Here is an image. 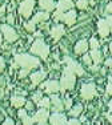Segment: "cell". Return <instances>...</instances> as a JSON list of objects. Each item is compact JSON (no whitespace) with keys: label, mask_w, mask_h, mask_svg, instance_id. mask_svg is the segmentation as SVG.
Masks as SVG:
<instances>
[{"label":"cell","mask_w":112,"mask_h":125,"mask_svg":"<svg viewBox=\"0 0 112 125\" xmlns=\"http://www.w3.org/2000/svg\"><path fill=\"white\" fill-rule=\"evenodd\" d=\"M98 31H99V35L101 37H107L111 32V28H110V24L105 19H100L98 21Z\"/></svg>","instance_id":"obj_10"},{"label":"cell","mask_w":112,"mask_h":125,"mask_svg":"<svg viewBox=\"0 0 112 125\" xmlns=\"http://www.w3.org/2000/svg\"><path fill=\"white\" fill-rule=\"evenodd\" d=\"M42 88H44L45 93L52 94V93H56V92L60 91V83L56 81V80H49V81L42 84Z\"/></svg>","instance_id":"obj_8"},{"label":"cell","mask_w":112,"mask_h":125,"mask_svg":"<svg viewBox=\"0 0 112 125\" xmlns=\"http://www.w3.org/2000/svg\"><path fill=\"white\" fill-rule=\"evenodd\" d=\"M49 19V13L48 12H37L32 17V23L37 24V23H42V21H47Z\"/></svg>","instance_id":"obj_21"},{"label":"cell","mask_w":112,"mask_h":125,"mask_svg":"<svg viewBox=\"0 0 112 125\" xmlns=\"http://www.w3.org/2000/svg\"><path fill=\"white\" fill-rule=\"evenodd\" d=\"M83 61H84V64H85V65H88V67H92V59H91V56H90V55H84Z\"/></svg>","instance_id":"obj_29"},{"label":"cell","mask_w":112,"mask_h":125,"mask_svg":"<svg viewBox=\"0 0 112 125\" xmlns=\"http://www.w3.org/2000/svg\"><path fill=\"white\" fill-rule=\"evenodd\" d=\"M105 11H107L108 13H112V3H110V4L107 5V8H105Z\"/></svg>","instance_id":"obj_39"},{"label":"cell","mask_w":112,"mask_h":125,"mask_svg":"<svg viewBox=\"0 0 112 125\" xmlns=\"http://www.w3.org/2000/svg\"><path fill=\"white\" fill-rule=\"evenodd\" d=\"M88 49V43L87 40H80L76 43L75 45V53H78V55H83L85 53V51Z\"/></svg>","instance_id":"obj_20"},{"label":"cell","mask_w":112,"mask_h":125,"mask_svg":"<svg viewBox=\"0 0 112 125\" xmlns=\"http://www.w3.org/2000/svg\"><path fill=\"white\" fill-rule=\"evenodd\" d=\"M40 65L39 59L34 57L31 55H27V53H20V55L15 56V64L13 67H22L23 69H34V68H37Z\"/></svg>","instance_id":"obj_1"},{"label":"cell","mask_w":112,"mask_h":125,"mask_svg":"<svg viewBox=\"0 0 112 125\" xmlns=\"http://www.w3.org/2000/svg\"><path fill=\"white\" fill-rule=\"evenodd\" d=\"M80 96L84 100H92L96 96V87L93 83H87L83 84V87L80 89Z\"/></svg>","instance_id":"obj_4"},{"label":"cell","mask_w":112,"mask_h":125,"mask_svg":"<svg viewBox=\"0 0 112 125\" xmlns=\"http://www.w3.org/2000/svg\"><path fill=\"white\" fill-rule=\"evenodd\" d=\"M37 125H47L45 123H43V124H37Z\"/></svg>","instance_id":"obj_47"},{"label":"cell","mask_w":112,"mask_h":125,"mask_svg":"<svg viewBox=\"0 0 112 125\" xmlns=\"http://www.w3.org/2000/svg\"><path fill=\"white\" fill-rule=\"evenodd\" d=\"M107 118L112 124V103H110V111H108V113H107Z\"/></svg>","instance_id":"obj_33"},{"label":"cell","mask_w":112,"mask_h":125,"mask_svg":"<svg viewBox=\"0 0 112 125\" xmlns=\"http://www.w3.org/2000/svg\"><path fill=\"white\" fill-rule=\"evenodd\" d=\"M105 65L112 68V59H107V60H105Z\"/></svg>","instance_id":"obj_40"},{"label":"cell","mask_w":112,"mask_h":125,"mask_svg":"<svg viewBox=\"0 0 112 125\" xmlns=\"http://www.w3.org/2000/svg\"><path fill=\"white\" fill-rule=\"evenodd\" d=\"M107 21H108V24H110V28H111V32H112V16L107 17Z\"/></svg>","instance_id":"obj_41"},{"label":"cell","mask_w":112,"mask_h":125,"mask_svg":"<svg viewBox=\"0 0 112 125\" xmlns=\"http://www.w3.org/2000/svg\"><path fill=\"white\" fill-rule=\"evenodd\" d=\"M76 83V75L73 73V71H71L68 67L64 68L63 75H61L60 79V91H68V89H73Z\"/></svg>","instance_id":"obj_2"},{"label":"cell","mask_w":112,"mask_h":125,"mask_svg":"<svg viewBox=\"0 0 112 125\" xmlns=\"http://www.w3.org/2000/svg\"><path fill=\"white\" fill-rule=\"evenodd\" d=\"M27 104V101H25L24 96H12L11 97V105L13 106V108H23V106Z\"/></svg>","instance_id":"obj_17"},{"label":"cell","mask_w":112,"mask_h":125,"mask_svg":"<svg viewBox=\"0 0 112 125\" xmlns=\"http://www.w3.org/2000/svg\"><path fill=\"white\" fill-rule=\"evenodd\" d=\"M4 83H5V79L0 76V87H3V85H4Z\"/></svg>","instance_id":"obj_42"},{"label":"cell","mask_w":112,"mask_h":125,"mask_svg":"<svg viewBox=\"0 0 112 125\" xmlns=\"http://www.w3.org/2000/svg\"><path fill=\"white\" fill-rule=\"evenodd\" d=\"M35 25H36V24L32 23V20H31V21H28V23H25V24H24V29L27 32H31V33H32V32H35V29H36V28H35Z\"/></svg>","instance_id":"obj_25"},{"label":"cell","mask_w":112,"mask_h":125,"mask_svg":"<svg viewBox=\"0 0 112 125\" xmlns=\"http://www.w3.org/2000/svg\"><path fill=\"white\" fill-rule=\"evenodd\" d=\"M31 52L34 53V55L42 57L43 60H45L49 55V47L44 43L42 39H36V40L34 41V44H32V47H31Z\"/></svg>","instance_id":"obj_3"},{"label":"cell","mask_w":112,"mask_h":125,"mask_svg":"<svg viewBox=\"0 0 112 125\" xmlns=\"http://www.w3.org/2000/svg\"><path fill=\"white\" fill-rule=\"evenodd\" d=\"M90 45H91V48H92V49H99L100 43L96 40L95 37H92V39H91V41H90Z\"/></svg>","instance_id":"obj_27"},{"label":"cell","mask_w":112,"mask_h":125,"mask_svg":"<svg viewBox=\"0 0 112 125\" xmlns=\"http://www.w3.org/2000/svg\"><path fill=\"white\" fill-rule=\"evenodd\" d=\"M1 43H3V40H1V35H0V45H1Z\"/></svg>","instance_id":"obj_46"},{"label":"cell","mask_w":112,"mask_h":125,"mask_svg":"<svg viewBox=\"0 0 112 125\" xmlns=\"http://www.w3.org/2000/svg\"><path fill=\"white\" fill-rule=\"evenodd\" d=\"M64 32H66V31H64V27L63 25H55L54 28L49 31V33H51V36L54 37L55 41H59L61 39V36L64 35Z\"/></svg>","instance_id":"obj_16"},{"label":"cell","mask_w":112,"mask_h":125,"mask_svg":"<svg viewBox=\"0 0 112 125\" xmlns=\"http://www.w3.org/2000/svg\"><path fill=\"white\" fill-rule=\"evenodd\" d=\"M81 111H83V106H81L80 104H78V105H75V106H73V108L69 111V115L72 116L73 118H75L76 116H79V115H80Z\"/></svg>","instance_id":"obj_24"},{"label":"cell","mask_w":112,"mask_h":125,"mask_svg":"<svg viewBox=\"0 0 112 125\" xmlns=\"http://www.w3.org/2000/svg\"><path fill=\"white\" fill-rule=\"evenodd\" d=\"M73 8V3L72 0H59L57 4H56V11L60 13H64V12H68Z\"/></svg>","instance_id":"obj_11"},{"label":"cell","mask_w":112,"mask_h":125,"mask_svg":"<svg viewBox=\"0 0 112 125\" xmlns=\"http://www.w3.org/2000/svg\"><path fill=\"white\" fill-rule=\"evenodd\" d=\"M34 109V104L31 103V101H28L27 103V111H32Z\"/></svg>","instance_id":"obj_38"},{"label":"cell","mask_w":112,"mask_h":125,"mask_svg":"<svg viewBox=\"0 0 112 125\" xmlns=\"http://www.w3.org/2000/svg\"><path fill=\"white\" fill-rule=\"evenodd\" d=\"M42 100V92H36V93L32 96V103L35 104H39V101Z\"/></svg>","instance_id":"obj_28"},{"label":"cell","mask_w":112,"mask_h":125,"mask_svg":"<svg viewBox=\"0 0 112 125\" xmlns=\"http://www.w3.org/2000/svg\"><path fill=\"white\" fill-rule=\"evenodd\" d=\"M76 7H78L79 10H85V8L88 7V0H78Z\"/></svg>","instance_id":"obj_26"},{"label":"cell","mask_w":112,"mask_h":125,"mask_svg":"<svg viewBox=\"0 0 112 125\" xmlns=\"http://www.w3.org/2000/svg\"><path fill=\"white\" fill-rule=\"evenodd\" d=\"M39 5L44 10V12H51L54 8H56L54 0H39Z\"/></svg>","instance_id":"obj_19"},{"label":"cell","mask_w":112,"mask_h":125,"mask_svg":"<svg viewBox=\"0 0 112 125\" xmlns=\"http://www.w3.org/2000/svg\"><path fill=\"white\" fill-rule=\"evenodd\" d=\"M76 17H78V15H76V12L73 10L68 11V12L63 13L60 16V20H63L64 23H66L67 25H73L76 23Z\"/></svg>","instance_id":"obj_13"},{"label":"cell","mask_w":112,"mask_h":125,"mask_svg":"<svg viewBox=\"0 0 112 125\" xmlns=\"http://www.w3.org/2000/svg\"><path fill=\"white\" fill-rule=\"evenodd\" d=\"M107 94H112V77H110V80H108V85H107Z\"/></svg>","instance_id":"obj_31"},{"label":"cell","mask_w":112,"mask_h":125,"mask_svg":"<svg viewBox=\"0 0 112 125\" xmlns=\"http://www.w3.org/2000/svg\"><path fill=\"white\" fill-rule=\"evenodd\" d=\"M90 56H91V59H92V61L95 62V65H99L100 62H101V60H103L101 53H100L99 49H92L91 53H90Z\"/></svg>","instance_id":"obj_22"},{"label":"cell","mask_w":112,"mask_h":125,"mask_svg":"<svg viewBox=\"0 0 112 125\" xmlns=\"http://www.w3.org/2000/svg\"><path fill=\"white\" fill-rule=\"evenodd\" d=\"M47 77V72L45 71H39V72H34L31 75V81H32V85L34 87H36V85H39L40 83L43 81L44 79Z\"/></svg>","instance_id":"obj_14"},{"label":"cell","mask_w":112,"mask_h":125,"mask_svg":"<svg viewBox=\"0 0 112 125\" xmlns=\"http://www.w3.org/2000/svg\"><path fill=\"white\" fill-rule=\"evenodd\" d=\"M0 29H1L3 36H4V39L8 41V43H15V41L17 40L16 31H15L10 24H1L0 25Z\"/></svg>","instance_id":"obj_6"},{"label":"cell","mask_w":112,"mask_h":125,"mask_svg":"<svg viewBox=\"0 0 112 125\" xmlns=\"http://www.w3.org/2000/svg\"><path fill=\"white\" fill-rule=\"evenodd\" d=\"M4 68H5V61H4V59H3V57H0V73L4 71Z\"/></svg>","instance_id":"obj_36"},{"label":"cell","mask_w":112,"mask_h":125,"mask_svg":"<svg viewBox=\"0 0 112 125\" xmlns=\"http://www.w3.org/2000/svg\"><path fill=\"white\" fill-rule=\"evenodd\" d=\"M63 62H66L67 67H68L71 71H73V73H75V75H78V76H83V75H84L83 67H81L79 62H76L73 59H71V57H68V56H66V57L63 59Z\"/></svg>","instance_id":"obj_7"},{"label":"cell","mask_w":112,"mask_h":125,"mask_svg":"<svg viewBox=\"0 0 112 125\" xmlns=\"http://www.w3.org/2000/svg\"><path fill=\"white\" fill-rule=\"evenodd\" d=\"M7 21H8V24H10V25H12V24H13V23H15V16H13V15H8Z\"/></svg>","instance_id":"obj_35"},{"label":"cell","mask_w":112,"mask_h":125,"mask_svg":"<svg viewBox=\"0 0 112 125\" xmlns=\"http://www.w3.org/2000/svg\"><path fill=\"white\" fill-rule=\"evenodd\" d=\"M64 108L66 109H72V100L71 99H66V101H64Z\"/></svg>","instance_id":"obj_30"},{"label":"cell","mask_w":112,"mask_h":125,"mask_svg":"<svg viewBox=\"0 0 112 125\" xmlns=\"http://www.w3.org/2000/svg\"><path fill=\"white\" fill-rule=\"evenodd\" d=\"M28 72H29L28 69H22L19 72V77H20V79H24L25 76H28Z\"/></svg>","instance_id":"obj_34"},{"label":"cell","mask_w":112,"mask_h":125,"mask_svg":"<svg viewBox=\"0 0 112 125\" xmlns=\"http://www.w3.org/2000/svg\"><path fill=\"white\" fill-rule=\"evenodd\" d=\"M37 105H39L40 108L48 109L49 106H52V104H51V99H49V97H43V99L39 101V104H37Z\"/></svg>","instance_id":"obj_23"},{"label":"cell","mask_w":112,"mask_h":125,"mask_svg":"<svg viewBox=\"0 0 112 125\" xmlns=\"http://www.w3.org/2000/svg\"><path fill=\"white\" fill-rule=\"evenodd\" d=\"M19 1H20V0H19Z\"/></svg>","instance_id":"obj_48"},{"label":"cell","mask_w":112,"mask_h":125,"mask_svg":"<svg viewBox=\"0 0 112 125\" xmlns=\"http://www.w3.org/2000/svg\"><path fill=\"white\" fill-rule=\"evenodd\" d=\"M17 116L22 118L23 125H34V120H32V117H29V116L27 115V109H22V108H20Z\"/></svg>","instance_id":"obj_18"},{"label":"cell","mask_w":112,"mask_h":125,"mask_svg":"<svg viewBox=\"0 0 112 125\" xmlns=\"http://www.w3.org/2000/svg\"><path fill=\"white\" fill-rule=\"evenodd\" d=\"M48 118H49V112L47 111V109H44V108H40L39 111H37V112L34 115L32 120H34V123L43 124V123H45Z\"/></svg>","instance_id":"obj_9"},{"label":"cell","mask_w":112,"mask_h":125,"mask_svg":"<svg viewBox=\"0 0 112 125\" xmlns=\"http://www.w3.org/2000/svg\"><path fill=\"white\" fill-rule=\"evenodd\" d=\"M51 104H52V108H54V111L56 113H59L60 111H63L64 109V105H63V101L60 100V97L57 96V94H51Z\"/></svg>","instance_id":"obj_15"},{"label":"cell","mask_w":112,"mask_h":125,"mask_svg":"<svg viewBox=\"0 0 112 125\" xmlns=\"http://www.w3.org/2000/svg\"><path fill=\"white\" fill-rule=\"evenodd\" d=\"M91 71L96 72V71H99V67H98V65H92V67H91Z\"/></svg>","instance_id":"obj_43"},{"label":"cell","mask_w":112,"mask_h":125,"mask_svg":"<svg viewBox=\"0 0 112 125\" xmlns=\"http://www.w3.org/2000/svg\"><path fill=\"white\" fill-rule=\"evenodd\" d=\"M35 36H36V37H40V36H42V33H40V32H36V33H35Z\"/></svg>","instance_id":"obj_44"},{"label":"cell","mask_w":112,"mask_h":125,"mask_svg":"<svg viewBox=\"0 0 112 125\" xmlns=\"http://www.w3.org/2000/svg\"><path fill=\"white\" fill-rule=\"evenodd\" d=\"M67 125H81V123L79 120H76V118H71V120H68Z\"/></svg>","instance_id":"obj_32"},{"label":"cell","mask_w":112,"mask_h":125,"mask_svg":"<svg viewBox=\"0 0 112 125\" xmlns=\"http://www.w3.org/2000/svg\"><path fill=\"white\" fill-rule=\"evenodd\" d=\"M67 118L61 113H54L49 116V124L51 125H67Z\"/></svg>","instance_id":"obj_12"},{"label":"cell","mask_w":112,"mask_h":125,"mask_svg":"<svg viewBox=\"0 0 112 125\" xmlns=\"http://www.w3.org/2000/svg\"><path fill=\"white\" fill-rule=\"evenodd\" d=\"M110 51H111V55H112V43L110 44Z\"/></svg>","instance_id":"obj_45"},{"label":"cell","mask_w":112,"mask_h":125,"mask_svg":"<svg viewBox=\"0 0 112 125\" xmlns=\"http://www.w3.org/2000/svg\"><path fill=\"white\" fill-rule=\"evenodd\" d=\"M34 8H35V0H23L19 5V13L22 15L23 17L28 19V17L31 16Z\"/></svg>","instance_id":"obj_5"},{"label":"cell","mask_w":112,"mask_h":125,"mask_svg":"<svg viewBox=\"0 0 112 125\" xmlns=\"http://www.w3.org/2000/svg\"><path fill=\"white\" fill-rule=\"evenodd\" d=\"M1 125H15V121L12 120V118H5V121Z\"/></svg>","instance_id":"obj_37"}]
</instances>
